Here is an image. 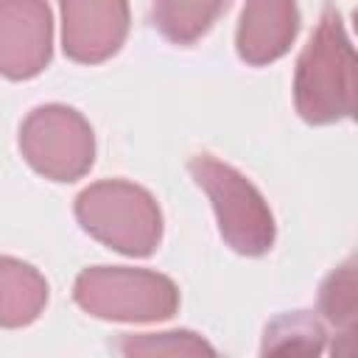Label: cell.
Here are the masks:
<instances>
[{
  "label": "cell",
  "instance_id": "obj_1",
  "mask_svg": "<svg viewBox=\"0 0 358 358\" xmlns=\"http://www.w3.org/2000/svg\"><path fill=\"white\" fill-rule=\"evenodd\" d=\"M355 50L336 6H327L294 70V106L302 120L327 126L355 112Z\"/></svg>",
  "mask_w": 358,
  "mask_h": 358
},
{
  "label": "cell",
  "instance_id": "obj_2",
  "mask_svg": "<svg viewBox=\"0 0 358 358\" xmlns=\"http://www.w3.org/2000/svg\"><path fill=\"white\" fill-rule=\"evenodd\" d=\"M76 218L98 243L129 257H148L162 241L157 199L126 179H103L84 187L76 196Z\"/></svg>",
  "mask_w": 358,
  "mask_h": 358
},
{
  "label": "cell",
  "instance_id": "obj_3",
  "mask_svg": "<svg viewBox=\"0 0 358 358\" xmlns=\"http://www.w3.org/2000/svg\"><path fill=\"white\" fill-rule=\"evenodd\" d=\"M187 171L193 182L207 193L218 232L229 249L246 257H257L274 246V215L260 190L241 171L215 159L213 154H196L187 162Z\"/></svg>",
  "mask_w": 358,
  "mask_h": 358
},
{
  "label": "cell",
  "instance_id": "obj_4",
  "mask_svg": "<svg viewBox=\"0 0 358 358\" xmlns=\"http://www.w3.org/2000/svg\"><path fill=\"white\" fill-rule=\"evenodd\" d=\"M78 308L106 322H162L179 310V288L171 277L129 266H92L76 277Z\"/></svg>",
  "mask_w": 358,
  "mask_h": 358
},
{
  "label": "cell",
  "instance_id": "obj_5",
  "mask_svg": "<svg viewBox=\"0 0 358 358\" xmlns=\"http://www.w3.org/2000/svg\"><path fill=\"white\" fill-rule=\"evenodd\" d=\"M20 151L39 176L76 182L95 162V134L78 109L45 103L20 123Z\"/></svg>",
  "mask_w": 358,
  "mask_h": 358
},
{
  "label": "cell",
  "instance_id": "obj_6",
  "mask_svg": "<svg viewBox=\"0 0 358 358\" xmlns=\"http://www.w3.org/2000/svg\"><path fill=\"white\" fill-rule=\"evenodd\" d=\"M53 56V14L45 0H0V76L28 81Z\"/></svg>",
  "mask_w": 358,
  "mask_h": 358
},
{
  "label": "cell",
  "instance_id": "obj_7",
  "mask_svg": "<svg viewBox=\"0 0 358 358\" xmlns=\"http://www.w3.org/2000/svg\"><path fill=\"white\" fill-rule=\"evenodd\" d=\"M62 48L78 64H101L129 34V0H59Z\"/></svg>",
  "mask_w": 358,
  "mask_h": 358
},
{
  "label": "cell",
  "instance_id": "obj_8",
  "mask_svg": "<svg viewBox=\"0 0 358 358\" xmlns=\"http://www.w3.org/2000/svg\"><path fill=\"white\" fill-rule=\"evenodd\" d=\"M299 34L296 0H243V11L235 31L238 56L263 67L282 59Z\"/></svg>",
  "mask_w": 358,
  "mask_h": 358
},
{
  "label": "cell",
  "instance_id": "obj_9",
  "mask_svg": "<svg viewBox=\"0 0 358 358\" xmlns=\"http://www.w3.org/2000/svg\"><path fill=\"white\" fill-rule=\"evenodd\" d=\"M48 305L45 277L25 260L0 255V327L17 330L39 319Z\"/></svg>",
  "mask_w": 358,
  "mask_h": 358
},
{
  "label": "cell",
  "instance_id": "obj_10",
  "mask_svg": "<svg viewBox=\"0 0 358 358\" xmlns=\"http://www.w3.org/2000/svg\"><path fill=\"white\" fill-rule=\"evenodd\" d=\"M224 8L227 0H154L151 20L168 42L193 45L213 28Z\"/></svg>",
  "mask_w": 358,
  "mask_h": 358
},
{
  "label": "cell",
  "instance_id": "obj_11",
  "mask_svg": "<svg viewBox=\"0 0 358 358\" xmlns=\"http://www.w3.org/2000/svg\"><path fill=\"white\" fill-rule=\"evenodd\" d=\"M324 327L319 324L316 316L308 310H294L277 316L263 336L260 352H302V355H319L324 350Z\"/></svg>",
  "mask_w": 358,
  "mask_h": 358
},
{
  "label": "cell",
  "instance_id": "obj_12",
  "mask_svg": "<svg viewBox=\"0 0 358 358\" xmlns=\"http://www.w3.org/2000/svg\"><path fill=\"white\" fill-rule=\"evenodd\" d=\"M355 260H344L336 271L327 274V280L319 288V313L338 330V336L350 338L355 327Z\"/></svg>",
  "mask_w": 358,
  "mask_h": 358
},
{
  "label": "cell",
  "instance_id": "obj_13",
  "mask_svg": "<svg viewBox=\"0 0 358 358\" xmlns=\"http://www.w3.org/2000/svg\"><path fill=\"white\" fill-rule=\"evenodd\" d=\"M123 355H215V350L190 330H165V333H140L123 336L117 344Z\"/></svg>",
  "mask_w": 358,
  "mask_h": 358
}]
</instances>
